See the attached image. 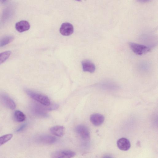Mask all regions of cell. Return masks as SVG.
Wrapping results in <instances>:
<instances>
[{"instance_id": "obj_20", "label": "cell", "mask_w": 158, "mask_h": 158, "mask_svg": "<svg viewBox=\"0 0 158 158\" xmlns=\"http://www.w3.org/2000/svg\"><path fill=\"white\" fill-rule=\"evenodd\" d=\"M75 0L77 1H79V2H80L81 1V0Z\"/></svg>"}, {"instance_id": "obj_12", "label": "cell", "mask_w": 158, "mask_h": 158, "mask_svg": "<svg viewBox=\"0 0 158 158\" xmlns=\"http://www.w3.org/2000/svg\"><path fill=\"white\" fill-rule=\"evenodd\" d=\"M50 131L53 135L61 137L64 134L65 128L61 126H54L50 128Z\"/></svg>"}, {"instance_id": "obj_1", "label": "cell", "mask_w": 158, "mask_h": 158, "mask_svg": "<svg viewBox=\"0 0 158 158\" xmlns=\"http://www.w3.org/2000/svg\"><path fill=\"white\" fill-rule=\"evenodd\" d=\"M26 92L31 98L40 104L45 106L50 105V100L47 96L29 89H26Z\"/></svg>"}, {"instance_id": "obj_11", "label": "cell", "mask_w": 158, "mask_h": 158, "mask_svg": "<svg viewBox=\"0 0 158 158\" xmlns=\"http://www.w3.org/2000/svg\"><path fill=\"white\" fill-rule=\"evenodd\" d=\"M38 141L40 143L45 144H51L55 143L56 141V138L50 135H44L38 137Z\"/></svg>"}, {"instance_id": "obj_10", "label": "cell", "mask_w": 158, "mask_h": 158, "mask_svg": "<svg viewBox=\"0 0 158 158\" xmlns=\"http://www.w3.org/2000/svg\"><path fill=\"white\" fill-rule=\"evenodd\" d=\"M30 25L28 22L26 20H22L16 23L15 27L19 32H22L28 30Z\"/></svg>"}, {"instance_id": "obj_13", "label": "cell", "mask_w": 158, "mask_h": 158, "mask_svg": "<svg viewBox=\"0 0 158 158\" xmlns=\"http://www.w3.org/2000/svg\"><path fill=\"white\" fill-rule=\"evenodd\" d=\"M14 118L15 121L18 122L24 121L26 119V116L22 111L16 110L14 113Z\"/></svg>"}, {"instance_id": "obj_6", "label": "cell", "mask_w": 158, "mask_h": 158, "mask_svg": "<svg viewBox=\"0 0 158 158\" xmlns=\"http://www.w3.org/2000/svg\"><path fill=\"white\" fill-rule=\"evenodd\" d=\"M73 26L69 23H62L60 29V33L64 36L70 35L73 33Z\"/></svg>"}, {"instance_id": "obj_19", "label": "cell", "mask_w": 158, "mask_h": 158, "mask_svg": "<svg viewBox=\"0 0 158 158\" xmlns=\"http://www.w3.org/2000/svg\"><path fill=\"white\" fill-rule=\"evenodd\" d=\"M6 0H0V2H3Z\"/></svg>"}, {"instance_id": "obj_14", "label": "cell", "mask_w": 158, "mask_h": 158, "mask_svg": "<svg viewBox=\"0 0 158 158\" xmlns=\"http://www.w3.org/2000/svg\"><path fill=\"white\" fill-rule=\"evenodd\" d=\"M14 39V37L12 35L6 36L0 39V47H3L10 43Z\"/></svg>"}, {"instance_id": "obj_18", "label": "cell", "mask_w": 158, "mask_h": 158, "mask_svg": "<svg viewBox=\"0 0 158 158\" xmlns=\"http://www.w3.org/2000/svg\"><path fill=\"white\" fill-rule=\"evenodd\" d=\"M138 2L141 3H145L148 2L150 0H137Z\"/></svg>"}, {"instance_id": "obj_15", "label": "cell", "mask_w": 158, "mask_h": 158, "mask_svg": "<svg viewBox=\"0 0 158 158\" xmlns=\"http://www.w3.org/2000/svg\"><path fill=\"white\" fill-rule=\"evenodd\" d=\"M11 53L8 51L0 53V64L4 62L9 57Z\"/></svg>"}, {"instance_id": "obj_8", "label": "cell", "mask_w": 158, "mask_h": 158, "mask_svg": "<svg viewBox=\"0 0 158 158\" xmlns=\"http://www.w3.org/2000/svg\"><path fill=\"white\" fill-rule=\"evenodd\" d=\"M117 145L119 149L124 151L128 150L131 147L130 141L125 138H122L118 139L117 141Z\"/></svg>"}, {"instance_id": "obj_3", "label": "cell", "mask_w": 158, "mask_h": 158, "mask_svg": "<svg viewBox=\"0 0 158 158\" xmlns=\"http://www.w3.org/2000/svg\"><path fill=\"white\" fill-rule=\"evenodd\" d=\"M75 153L69 150H62L52 152L51 157L53 158H69L74 157Z\"/></svg>"}, {"instance_id": "obj_16", "label": "cell", "mask_w": 158, "mask_h": 158, "mask_svg": "<svg viewBox=\"0 0 158 158\" xmlns=\"http://www.w3.org/2000/svg\"><path fill=\"white\" fill-rule=\"evenodd\" d=\"M12 137L13 135L11 134H6L0 137V146L7 142Z\"/></svg>"}, {"instance_id": "obj_5", "label": "cell", "mask_w": 158, "mask_h": 158, "mask_svg": "<svg viewBox=\"0 0 158 158\" xmlns=\"http://www.w3.org/2000/svg\"><path fill=\"white\" fill-rule=\"evenodd\" d=\"M78 135L84 140H88L90 138V132L88 128L86 126L80 125L77 126L75 129Z\"/></svg>"}, {"instance_id": "obj_9", "label": "cell", "mask_w": 158, "mask_h": 158, "mask_svg": "<svg viewBox=\"0 0 158 158\" xmlns=\"http://www.w3.org/2000/svg\"><path fill=\"white\" fill-rule=\"evenodd\" d=\"M82 69L84 72H87L90 73H94L95 70V66L91 61L88 60H85L81 62Z\"/></svg>"}, {"instance_id": "obj_2", "label": "cell", "mask_w": 158, "mask_h": 158, "mask_svg": "<svg viewBox=\"0 0 158 158\" xmlns=\"http://www.w3.org/2000/svg\"><path fill=\"white\" fill-rule=\"evenodd\" d=\"M129 45L132 51L137 55L145 54L150 50L149 47L143 45L130 42L129 43Z\"/></svg>"}, {"instance_id": "obj_7", "label": "cell", "mask_w": 158, "mask_h": 158, "mask_svg": "<svg viewBox=\"0 0 158 158\" xmlns=\"http://www.w3.org/2000/svg\"><path fill=\"white\" fill-rule=\"evenodd\" d=\"M105 118L102 115L98 113H94L91 114L90 120L92 124L95 126H99L104 122Z\"/></svg>"}, {"instance_id": "obj_4", "label": "cell", "mask_w": 158, "mask_h": 158, "mask_svg": "<svg viewBox=\"0 0 158 158\" xmlns=\"http://www.w3.org/2000/svg\"><path fill=\"white\" fill-rule=\"evenodd\" d=\"M0 102L4 106L11 109L14 110L16 107L14 101L5 94H0Z\"/></svg>"}, {"instance_id": "obj_17", "label": "cell", "mask_w": 158, "mask_h": 158, "mask_svg": "<svg viewBox=\"0 0 158 158\" xmlns=\"http://www.w3.org/2000/svg\"><path fill=\"white\" fill-rule=\"evenodd\" d=\"M26 126V124H24L22 125L16 130V131L17 132H19L22 131L25 128Z\"/></svg>"}]
</instances>
